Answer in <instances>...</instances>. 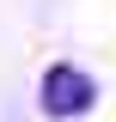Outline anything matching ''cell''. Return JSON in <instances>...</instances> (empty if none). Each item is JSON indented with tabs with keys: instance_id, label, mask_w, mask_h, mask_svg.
Returning a JSON list of instances; mask_svg holds the SVG:
<instances>
[{
	"instance_id": "6da1fadb",
	"label": "cell",
	"mask_w": 116,
	"mask_h": 122,
	"mask_svg": "<svg viewBox=\"0 0 116 122\" xmlns=\"http://www.w3.org/2000/svg\"><path fill=\"white\" fill-rule=\"evenodd\" d=\"M37 104H43V116L73 122V116H86V110L98 104V79H92L86 67H73V61H55L43 73V86H37Z\"/></svg>"
}]
</instances>
